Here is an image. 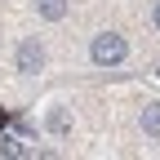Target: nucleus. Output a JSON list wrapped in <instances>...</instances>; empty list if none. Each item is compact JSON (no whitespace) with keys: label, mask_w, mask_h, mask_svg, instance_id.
Segmentation results:
<instances>
[{"label":"nucleus","mask_w":160,"mask_h":160,"mask_svg":"<svg viewBox=\"0 0 160 160\" xmlns=\"http://www.w3.org/2000/svg\"><path fill=\"white\" fill-rule=\"evenodd\" d=\"M120 58H125V36L107 31V36L93 40V62H98V67H116Z\"/></svg>","instance_id":"obj_1"},{"label":"nucleus","mask_w":160,"mask_h":160,"mask_svg":"<svg viewBox=\"0 0 160 160\" xmlns=\"http://www.w3.org/2000/svg\"><path fill=\"white\" fill-rule=\"evenodd\" d=\"M40 67H45V49H40L36 40H22V45H18V71H22V76H36Z\"/></svg>","instance_id":"obj_2"},{"label":"nucleus","mask_w":160,"mask_h":160,"mask_svg":"<svg viewBox=\"0 0 160 160\" xmlns=\"http://www.w3.org/2000/svg\"><path fill=\"white\" fill-rule=\"evenodd\" d=\"M142 133H147V138H160V102L142 107Z\"/></svg>","instance_id":"obj_3"},{"label":"nucleus","mask_w":160,"mask_h":160,"mask_svg":"<svg viewBox=\"0 0 160 160\" xmlns=\"http://www.w3.org/2000/svg\"><path fill=\"white\" fill-rule=\"evenodd\" d=\"M36 9L49 18V22H58V18L67 13V0H36Z\"/></svg>","instance_id":"obj_4"},{"label":"nucleus","mask_w":160,"mask_h":160,"mask_svg":"<svg viewBox=\"0 0 160 160\" xmlns=\"http://www.w3.org/2000/svg\"><path fill=\"white\" fill-rule=\"evenodd\" d=\"M0 151H5V156H22V142H18V138H5V133H0Z\"/></svg>","instance_id":"obj_5"},{"label":"nucleus","mask_w":160,"mask_h":160,"mask_svg":"<svg viewBox=\"0 0 160 160\" xmlns=\"http://www.w3.org/2000/svg\"><path fill=\"white\" fill-rule=\"evenodd\" d=\"M49 129H53V133H62V129H67V116H62V111H53V116H49Z\"/></svg>","instance_id":"obj_6"},{"label":"nucleus","mask_w":160,"mask_h":160,"mask_svg":"<svg viewBox=\"0 0 160 160\" xmlns=\"http://www.w3.org/2000/svg\"><path fill=\"white\" fill-rule=\"evenodd\" d=\"M5 125H9V111H5V107H0V129H5Z\"/></svg>","instance_id":"obj_7"},{"label":"nucleus","mask_w":160,"mask_h":160,"mask_svg":"<svg viewBox=\"0 0 160 160\" xmlns=\"http://www.w3.org/2000/svg\"><path fill=\"white\" fill-rule=\"evenodd\" d=\"M156 27H160V5H156Z\"/></svg>","instance_id":"obj_8"}]
</instances>
